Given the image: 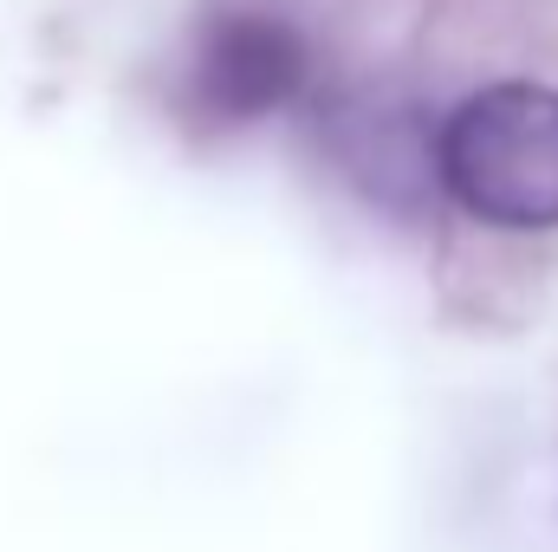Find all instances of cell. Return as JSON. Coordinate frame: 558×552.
I'll return each instance as SVG.
<instances>
[{"mask_svg": "<svg viewBox=\"0 0 558 552\" xmlns=\"http://www.w3.org/2000/svg\"><path fill=\"white\" fill-rule=\"evenodd\" d=\"M428 176L481 228H558V85L507 72L428 118Z\"/></svg>", "mask_w": 558, "mask_h": 552, "instance_id": "obj_1", "label": "cell"}, {"mask_svg": "<svg viewBox=\"0 0 558 552\" xmlns=\"http://www.w3.org/2000/svg\"><path fill=\"white\" fill-rule=\"evenodd\" d=\"M318 85V46L305 20L267 0H228L189 46V105L221 124H260L299 111Z\"/></svg>", "mask_w": 558, "mask_h": 552, "instance_id": "obj_2", "label": "cell"}]
</instances>
